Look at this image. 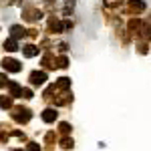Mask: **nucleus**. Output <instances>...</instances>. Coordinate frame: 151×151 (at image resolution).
I'll return each mask as SVG.
<instances>
[{"label": "nucleus", "instance_id": "ddd939ff", "mask_svg": "<svg viewBox=\"0 0 151 151\" xmlns=\"http://www.w3.org/2000/svg\"><path fill=\"white\" fill-rule=\"evenodd\" d=\"M42 65H45L47 69H55V67H57V60L50 57V55H45V58H42Z\"/></svg>", "mask_w": 151, "mask_h": 151}, {"label": "nucleus", "instance_id": "aec40b11", "mask_svg": "<svg viewBox=\"0 0 151 151\" xmlns=\"http://www.w3.org/2000/svg\"><path fill=\"white\" fill-rule=\"evenodd\" d=\"M123 0H105V4L107 6H117V4H121Z\"/></svg>", "mask_w": 151, "mask_h": 151}, {"label": "nucleus", "instance_id": "f3484780", "mask_svg": "<svg viewBox=\"0 0 151 151\" xmlns=\"http://www.w3.org/2000/svg\"><path fill=\"white\" fill-rule=\"evenodd\" d=\"M6 129H8V127H6ZM6 129L0 127V141H2V143H6V141H8V131H6Z\"/></svg>", "mask_w": 151, "mask_h": 151}, {"label": "nucleus", "instance_id": "dca6fc26", "mask_svg": "<svg viewBox=\"0 0 151 151\" xmlns=\"http://www.w3.org/2000/svg\"><path fill=\"white\" fill-rule=\"evenodd\" d=\"M58 131H60V133L67 137V135L70 133V125H69V123H60V125H58Z\"/></svg>", "mask_w": 151, "mask_h": 151}, {"label": "nucleus", "instance_id": "2eb2a0df", "mask_svg": "<svg viewBox=\"0 0 151 151\" xmlns=\"http://www.w3.org/2000/svg\"><path fill=\"white\" fill-rule=\"evenodd\" d=\"M57 67L58 69H67V67H69V58L67 57H58L57 58Z\"/></svg>", "mask_w": 151, "mask_h": 151}, {"label": "nucleus", "instance_id": "4468645a", "mask_svg": "<svg viewBox=\"0 0 151 151\" xmlns=\"http://www.w3.org/2000/svg\"><path fill=\"white\" fill-rule=\"evenodd\" d=\"M73 145H75V143H73L70 137H63V139H60V147H63V149H73Z\"/></svg>", "mask_w": 151, "mask_h": 151}, {"label": "nucleus", "instance_id": "1a4fd4ad", "mask_svg": "<svg viewBox=\"0 0 151 151\" xmlns=\"http://www.w3.org/2000/svg\"><path fill=\"white\" fill-rule=\"evenodd\" d=\"M22 52L26 58H32L38 55V47H35V45H26V47H22Z\"/></svg>", "mask_w": 151, "mask_h": 151}, {"label": "nucleus", "instance_id": "9b49d317", "mask_svg": "<svg viewBox=\"0 0 151 151\" xmlns=\"http://www.w3.org/2000/svg\"><path fill=\"white\" fill-rule=\"evenodd\" d=\"M55 85H57L58 91H67V89H70V79H69V77H60Z\"/></svg>", "mask_w": 151, "mask_h": 151}, {"label": "nucleus", "instance_id": "6e6552de", "mask_svg": "<svg viewBox=\"0 0 151 151\" xmlns=\"http://www.w3.org/2000/svg\"><path fill=\"white\" fill-rule=\"evenodd\" d=\"M8 91H10V97H20V93H22V87L18 85V83H14V81H8Z\"/></svg>", "mask_w": 151, "mask_h": 151}, {"label": "nucleus", "instance_id": "4be33fe9", "mask_svg": "<svg viewBox=\"0 0 151 151\" xmlns=\"http://www.w3.org/2000/svg\"><path fill=\"white\" fill-rule=\"evenodd\" d=\"M14 151H22V149H14Z\"/></svg>", "mask_w": 151, "mask_h": 151}, {"label": "nucleus", "instance_id": "6ab92c4d", "mask_svg": "<svg viewBox=\"0 0 151 151\" xmlns=\"http://www.w3.org/2000/svg\"><path fill=\"white\" fill-rule=\"evenodd\" d=\"M6 85H8V77L4 73H0V87H6Z\"/></svg>", "mask_w": 151, "mask_h": 151}, {"label": "nucleus", "instance_id": "423d86ee", "mask_svg": "<svg viewBox=\"0 0 151 151\" xmlns=\"http://www.w3.org/2000/svg\"><path fill=\"white\" fill-rule=\"evenodd\" d=\"M127 8H129V12H135V14H139V12L145 10V2H143V0H129Z\"/></svg>", "mask_w": 151, "mask_h": 151}, {"label": "nucleus", "instance_id": "412c9836", "mask_svg": "<svg viewBox=\"0 0 151 151\" xmlns=\"http://www.w3.org/2000/svg\"><path fill=\"white\" fill-rule=\"evenodd\" d=\"M26 151H40V147H38V143H28V149Z\"/></svg>", "mask_w": 151, "mask_h": 151}, {"label": "nucleus", "instance_id": "f03ea898", "mask_svg": "<svg viewBox=\"0 0 151 151\" xmlns=\"http://www.w3.org/2000/svg\"><path fill=\"white\" fill-rule=\"evenodd\" d=\"M2 69L8 70V73H20V70H22V65H20L16 58L4 57V60H2Z\"/></svg>", "mask_w": 151, "mask_h": 151}, {"label": "nucleus", "instance_id": "20e7f679", "mask_svg": "<svg viewBox=\"0 0 151 151\" xmlns=\"http://www.w3.org/2000/svg\"><path fill=\"white\" fill-rule=\"evenodd\" d=\"M22 16H24V20L35 22V20L40 18V10H38V8H30V6H26V8L22 10Z\"/></svg>", "mask_w": 151, "mask_h": 151}, {"label": "nucleus", "instance_id": "9d476101", "mask_svg": "<svg viewBox=\"0 0 151 151\" xmlns=\"http://www.w3.org/2000/svg\"><path fill=\"white\" fill-rule=\"evenodd\" d=\"M4 50H8V52H14V50H18V42H16V38H6L4 40Z\"/></svg>", "mask_w": 151, "mask_h": 151}, {"label": "nucleus", "instance_id": "7ed1b4c3", "mask_svg": "<svg viewBox=\"0 0 151 151\" xmlns=\"http://www.w3.org/2000/svg\"><path fill=\"white\" fill-rule=\"evenodd\" d=\"M28 81H30L32 87H40V85L47 83V73L45 70H32L30 77H28Z\"/></svg>", "mask_w": 151, "mask_h": 151}, {"label": "nucleus", "instance_id": "f8f14e48", "mask_svg": "<svg viewBox=\"0 0 151 151\" xmlns=\"http://www.w3.org/2000/svg\"><path fill=\"white\" fill-rule=\"evenodd\" d=\"M0 109H12V97L10 95H0Z\"/></svg>", "mask_w": 151, "mask_h": 151}, {"label": "nucleus", "instance_id": "39448f33", "mask_svg": "<svg viewBox=\"0 0 151 151\" xmlns=\"http://www.w3.org/2000/svg\"><path fill=\"white\" fill-rule=\"evenodd\" d=\"M42 121L45 123H52V121H57V117H58V113H57V109L55 107H48V109H45L42 111Z\"/></svg>", "mask_w": 151, "mask_h": 151}, {"label": "nucleus", "instance_id": "0eeeda50", "mask_svg": "<svg viewBox=\"0 0 151 151\" xmlns=\"http://www.w3.org/2000/svg\"><path fill=\"white\" fill-rule=\"evenodd\" d=\"M10 36L16 38V40H18V38H24V36H26V30H24L20 24H14V26H10Z\"/></svg>", "mask_w": 151, "mask_h": 151}, {"label": "nucleus", "instance_id": "a211bd4d", "mask_svg": "<svg viewBox=\"0 0 151 151\" xmlns=\"http://www.w3.org/2000/svg\"><path fill=\"white\" fill-rule=\"evenodd\" d=\"M20 97H22V99H32V91H30V89H22Z\"/></svg>", "mask_w": 151, "mask_h": 151}, {"label": "nucleus", "instance_id": "f257e3e1", "mask_svg": "<svg viewBox=\"0 0 151 151\" xmlns=\"http://www.w3.org/2000/svg\"><path fill=\"white\" fill-rule=\"evenodd\" d=\"M10 115L16 123H28L30 117H32V113H30V109H26V107H14Z\"/></svg>", "mask_w": 151, "mask_h": 151}]
</instances>
